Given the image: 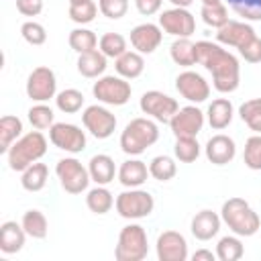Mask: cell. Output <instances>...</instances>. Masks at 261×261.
<instances>
[{
  "mask_svg": "<svg viewBox=\"0 0 261 261\" xmlns=\"http://www.w3.org/2000/svg\"><path fill=\"white\" fill-rule=\"evenodd\" d=\"M161 4H163V0H135V6L143 16H151V14L159 12Z\"/></svg>",
  "mask_w": 261,
  "mask_h": 261,
  "instance_id": "obj_48",
  "label": "cell"
},
{
  "mask_svg": "<svg viewBox=\"0 0 261 261\" xmlns=\"http://www.w3.org/2000/svg\"><path fill=\"white\" fill-rule=\"evenodd\" d=\"M88 171L92 181H96V186H108L114 179V175H118L114 159L104 153H98L88 161Z\"/></svg>",
  "mask_w": 261,
  "mask_h": 261,
  "instance_id": "obj_22",
  "label": "cell"
},
{
  "mask_svg": "<svg viewBox=\"0 0 261 261\" xmlns=\"http://www.w3.org/2000/svg\"><path fill=\"white\" fill-rule=\"evenodd\" d=\"M67 41H69V47H71L77 55L88 53V51H92V49L98 47V37H96V33L90 31V29H84V27L73 29V31L69 33V39H67Z\"/></svg>",
  "mask_w": 261,
  "mask_h": 261,
  "instance_id": "obj_34",
  "label": "cell"
},
{
  "mask_svg": "<svg viewBox=\"0 0 261 261\" xmlns=\"http://www.w3.org/2000/svg\"><path fill=\"white\" fill-rule=\"evenodd\" d=\"M255 37V31L251 24L241 22V20H228L224 27L216 29V41L226 47H243L247 41Z\"/></svg>",
  "mask_w": 261,
  "mask_h": 261,
  "instance_id": "obj_19",
  "label": "cell"
},
{
  "mask_svg": "<svg viewBox=\"0 0 261 261\" xmlns=\"http://www.w3.org/2000/svg\"><path fill=\"white\" fill-rule=\"evenodd\" d=\"M175 90L192 104H202L210 96V84L192 69H186L175 77Z\"/></svg>",
  "mask_w": 261,
  "mask_h": 261,
  "instance_id": "obj_14",
  "label": "cell"
},
{
  "mask_svg": "<svg viewBox=\"0 0 261 261\" xmlns=\"http://www.w3.org/2000/svg\"><path fill=\"white\" fill-rule=\"evenodd\" d=\"M27 96L33 102H47L57 96V77L55 71L47 65L35 67L27 77Z\"/></svg>",
  "mask_w": 261,
  "mask_h": 261,
  "instance_id": "obj_9",
  "label": "cell"
},
{
  "mask_svg": "<svg viewBox=\"0 0 261 261\" xmlns=\"http://www.w3.org/2000/svg\"><path fill=\"white\" fill-rule=\"evenodd\" d=\"M106 55L100 51V49H92L88 53H82L77 57V71L84 75V77H100L104 71H106Z\"/></svg>",
  "mask_w": 261,
  "mask_h": 261,
  "instance_id": "obj_25",
  "label": "cell"
},
{
  "mask_svg": "<svg viewBox=\"0 0 261 261\" xmlns=\"http://www.w3.org/2000/svg\"><path fill=\"white\" fill-rule=\"evenodd\" d=\"M161 41H163V31H161L159 24L143 22V24H137L130 31V45L141 55L155 53V49L161 45Z\"/></svg>",
  "mask_w": 261,
  "mask_h": 261,
  "instance_id": "obj_17",
  "label": "cell"
},
{
  "mask_svg": "<svg viewBox=\"0 0 261 261\" xmlns=\"http://www.w3.org/2000/svg\"><path fill=\"white\" fill-rule=\"evenodd\" d=\"M239 55L247 63H259L261 61V39L255 35L251 41H247L243 47H239Z\"/></svg>",
  "mask_w": 261,
  "mask_h": 261,
  "instance_id": "obj_46",
  "label": "cell"
},
{
  "mask_svg": "<svg viewBox=\"0 0 261 261\" xmlns=\"http://www.w3.org/2000/svg\"><path fill=\"white\" fill-rule=\"evenodd\" d=\"M45 153H47V139L43 137L41 130H31V133L22 135L20 139H16L12 143V147L8 149V153H6L8 167L12 171L22 173L29 165L39 161Z\"/></svg>",
  "mask_w": 261,
  "mask_h": 261,
  "instance_id": "obj_3",
  "label": "cell"
},
{
  "mask_svg": "<svg viewBox=\"0 0 261 261\" xmlns=\"http://www.w3.org/2000/svg\"><path fill=\"white\" fill-rule=\"evenodd\" d=\"M20 224L31 239H45L49 232V222L41 210H27L22 214Z\"/></svg>",
  "mask_w": 261,
  "mask_h": 261,
  "instance_id": "obj_31",
  "label": "cell"
},
{
  "mask_svg": "<svg viewBox=\"0 0 261 261\" xmlns=\"http://www.w3.org/2000/svg\"><path fill=\"white\" fill-rule=\"evenodd\" d=\"M226 4L245 20H261V0H226Z\"/></svg>",
  "mask_w": 261,
  "mask_h": 261,
  "instance_id": "obj_43",
  "label": "cell"
},
{
  "mask_svg": "<svg viewBox=\"0 0 261 261\" xmlns=\"http://www.w3.org/2000/svg\"><path fill=\"white\" fill-rule=\"evenodd\" d=\"M16 10L24 16H39L43 10V0H16Z\"/></svg>",
  "mask_w": 261,
  "mask_h": 261,
  "instance_id": "obj_47",
  "label": "cell"
},
{
  "mask_svg": "<svg viewBox=\"0 0 261 261\" xmlns=\"http://www.w3.org/2000/svg\"><path fill=\"white\" fill-rule=\"evenodd\" d=\"M29 122L33 124V128L45 130L55 124V114H53L51 106H47L45 102H37L35 106L29 108Z\"/></svg>",
  "mask_w": 261,
  "mask_h": 261,
  "instance_id": "obj_38",
  "label": "cell"
},
{
  "mask_svg": "<svg viewBox=\"0 0 261 261\" xmlns=\"http://www.w3.org/2000/svg\"><path fill=\"white\" fill-rule=\"evenodd\" d=\"M149 253L147 232L141 224H126L118 232V241L114 247L116 261H143Z\"/></svg>",
  "mask_w": 261,
  "mask_h": 261,
  "instance_id": "obj_5",
  "label": "cell"
},
{
  "mask_svg": "<svg viewBox=\"0 0 261 261\" xmlns=\"http://www.w3.org/2000/svg\"><path fill=\"white\" fill-rule=\"evenodd\" d=\"M69 18L75 22V24H80V27H84V24H90L94 18H96V14H98V6H96V2L94 0H84V2H73V4H69Z\"/></svg>",
  "mask_w": 261,
  "mask_h": 261,
  "instance_id": "obj_40",
  "label": "cell"
},
{
  "mask_svg": "<svg viewBox=\"0 0 261 261\" xmlns=\"http://www.w3.org/2000/svg\"><path fill=\"white\" fill-rule=\"evenodd\" d=\"M222 222L232 230V234L239 237H253L261 228L259 214L251 208V204L243 198H228L220 208Z\"/></svg>",
  "mask_w": 261,
  "mask_h": 261,
  "instance_id": "obj_2",
  "label": "cell"
},
{
  "mask_svg": "<svg viewBox=\"0 0 261 261\" xmlns=\"http://www.w3.org/2000/svg\"><path fill=\"white\" fill-rule=\"evenodd\" d=\"M220 222H222V218H220L216 212H212V210H200V212L192 218L190 228H192V234H194L198 241H210L212 237L218 234Z\"/></svg>",
  "mask_w": 261,
  "mask_h": 261,
  "instance_id": "obj_21",
  "label": "cell"
},
{
  "mask_svg": "<svg viewBox=\"0 0 261 261\" xmlns=\"http://www.w3.org/2000/svg\"><path fill=\"white\" fill-rule=\"evenodd\" d=\"M98 8L100 12L110 18V20H118L126 14L128 10V0H98Z\"/></svg>",
  "mask_w": 261,
  "mask_h": 261,
  "instance_id": "obj_45",
  "label": "cell"
},
{
  "mask_svg": "<svg viewBox=\"0 0 261 261\" xmlns=\"http://www.w3.org/2000/svg\"><path fill=\"white\" fill-rule=\"evenodd\" d=\"M243 161L249 169L261 171V133H255L253 137L247 139L245 151H243Z\"/></svg>",
  "mask_w": 261,
  "mask_h": 261,
  "instance_id": "obj_42",
  "label": "cell"
},
{
  "mask_svg": "<svg viewBox=\"0 0 261 261\" xmlns=\"http://www.w3.org/2000/svg\"><path fill=\"white\" fill-rule=\"evenodd\" d=\"M241 120L255 133H261V98H251L239 106Z\"/></svg>",
  "mask_w": 261,
  "mask_h": 261,
  "instance_id": "obj_37",
  "label": "cell"
},
{
  "mask_svg": "<svg viewBox=\"0 0 261 261\" xmlns=\"http://www.w3.org/2000/svg\"><path fill=\"white\" fill-rule=\"evenodd\" d=\"M27 232L22 228V224H18L16 220H6L0 226V251L4 255H14L24 247L27 241Z\"/></svg>",
  "mask_w": 261,
  "mask_h": 261,
  "instance_id": "obj_20",
  "label": "cell"
},
{
  "mask_svg": "<svg viewBox=\"0 0 261 261\" xmlns=\"http://www.w3.org/2000/svg\"><path fill=\"white\" fill-rule=\"evenodd\" d=\"M55 173H57V179H59L61 188L67 194H82V192L88 190V186L92 181L88 167H84L82 161H77L75 157L59 159L57 165H55Z\"/></svg>",
  "mask_w": 261,
  "mask_h": 261,
  "instance_id": "obj_8",
  "label": "cell"
},
{
  "mask_svg": "<svg viewBox=\"0 0 261 261\" xmlns=\"http://www.w3.org/2000/svg\"><path fill=\"white\" fill-rule=\"evenodd\" d=\"M200 16L202 20L212 27V29H220L228 22V10L222 2H214V4H202V10H200Z\"/></svg>",
  "mask_w": 261,
  "mask_h": 261,
  "instance_id": "obj_39",
  "label": "cell"
},
{
  "mask_svg": "<svg viewBox=\"0 0 261 261\" xmlns=\"http://www.w3.org/2000/svg\"><path fill=\"white\" fill-rule=\"evenodd\" d=\"M114 67H116V73L124 80H135L143 73L145 69V59L139 51H124L120 57L114 59Z\"/></svg>",
  "mask_w": 261,
  "mask_h": 261,
  "instance_id": "obj_26",
  "label": "cell"
},
{
  "mask_svg": "<svg viewBox=\"0 0 261 261\" xmlns=\"http://www.w3.org/2000/svg\"><path fill=\"white\" fill-rule=\"evenodd\" d=\"M159 27L171 37H192L196 33V18L188 8L173 6L159 14Z\"/></svg>",
  "mask_w": 261,
  "mask_h": 261,
  "instance_id": "obj_12",
  "label": "cell"
},
{
  "mask_svg": "<svg viewBox=\"0 0 261 261\" xmlns=\"http://www.w3.org/2000/svg\"><path fill=\"white\" fill-rule=\"evenodd\" d=\"M243 253H245V247L239 234H226L216 245V257L220 261H239Z\"/></svg>",
  "mask_w": 261,
  "mask_h": 261,
  "instance_id": "obj_33",
  "label": "cell"
},
{
  "mask_svg": "<svg viewBox=\"0 0 261 261\" xmlns=\"http://www.w3.org/2000/svg\"><path fill=\"white\" fill-rule=\"evenodd\" d=\"M73 2H84V0H69V4H73Z\"/></svg>",
  "mask_w": 261,
  "mask_h": 261,
  "instance_id": "obj_52",
  "label": "cell"
},
{
  "mask_svg": "<svg viewBox=\"0 0 261 261\" xmlns=\"http://www.w3.org/2000/svg\"><path fill=\"white\" fill-rule=\"evenodd\" d=\"M149 177V167L141 159H128L118 167V181L124 188H141Z\"/></svg>",
  "mask_w": 261,
  "mask_h": 261,
  "instance_id": "obj_23",
  "label": "cell"
},
{
  "mask_svg": "<svg viewBox=\"0 0 261 261\" xmlns=\"http://www.w3.org/2000/svg\"><path fill=\"white\" fill-rule=\"evenodd\" d=\"M204 153H206V159L214 165H226L234 159L237 155V145L234 141L228 137V135H214L208 139L206 147H204Z\"/></svg>",
  "mask_w": 261,
  "mask_h": 261,
  "instance_id": "obj_18",
  "label": "cell"
},
{
  "mask_svg": "<svg viewBox=\"0 0 261 261\" xmlns=\"http://www.w3.org/2000/svg\"><path fill=\"white\" fill-rule=\"evenodd\" d=\"M232 116H234V108H232V102L228 98H216V100H212L210 106H208V110H206L208 124L214 130L226 128L232 122Z\"/></svg>",
  "mask_w": 261,
  "mask_h": 261,
  "instance_id": "obj_24",
  "label": "cell"
},
{
  "mask_svg": "<svg viewBox=\"0 0 261 261\" xmlns=\"http://www.w3.org/2000/svg\"><path fill=\"white\" fill-rule=\"evenodd\" d=\"M169 126L175 137H198V133L204 126V112L194 104L184 106L173 114Z\"/></svg>",
  "mask_w": 261,
  "mask_h": 261,
  "instance_id": "obj_15",
  "label": "cell"
},
{
  "mask_svg": "<svg viewBox=\"0 0 261 261\" xmlns=\"http://www.w3.org/2000/svg\"><path fill=\"white\" fill-rule=\"evenodd\" d=\"M114 206H116L118 216H122L126 220H139V218H147L153 212L155 200L147 190L128 188L126 192L116 196Z\"/></svg>",
  "mask_w": 261,
  "mask_h": 261,
  "instance_id": "obj_6",
  "label": "cell"
},
{
  "mask_svg": "<svg viewBox=\"0 0 261 261\" xmlns=\"http://www.w3.org/2000/svg\"><path fill=\"white\" fill-rule=\"evenodd\" d=\"M92 94L98 102L106 106H124L130 100L133 88L120 75H100L92 86Z\"/></svg>",
  "mask_w": 261,
  "mask_h": 261,
  "instance_id": "obj_7",
  "label": "cell"
},
{
  "mask_svg": "<svg viewBox=\"0 0 261 261\" xmlns=\"http://www.w3.org/2000/svg\"><path fill=\"white\" fill-rule=\"evenodd\" d=\"M82 122H84L86 130L96 139H108L116 128V116L100 104L88 106L82 112Z\"/></svg>",
  "mask_w": 261,
  "mask_h": 261,
  "instance_id": "obj_13",
  "label": "cell"
},
{
  "mask_svg": "<svg viewBox=\"0 0 261 261\" xmlns=\"http://www.w3.org/2000/svg\"><path fill=\"white\" fill-rule=\"evenodd\" d=\"M20 35H22V39H24L29 45H33V47H39V45H43V43L47 41V31H45V27H43L41 22H37V20H27V22L20 27Z\"/></svg>",
  "mask_w": 261,
  "mask_h": 261,
  "instance_id": "obj_44",
  "label": "cell"
},
{
  "mask_svg": "<svg viewBox=\"0 0 261 261\" xmlns=\"http://www.w3.org/2000/svg\"><path fill=\"white\" fill-rule=\"evenodd\" d=\"M49 179V167L45 163H39L35 161L33 165H29L22 175H20V186L27 190V192H41L45 188Z\"/></svg>",
  "mask_w": 261,
  "mask_h": 261,
  "instance_id": "obj_29",
  "label": "cell"
},
{
  "mask_svg": "<svg viewBox=\"0 0 261 261\" xmlns=\"http://www.w3.org/2000/svg\"><path fill=\"white\" fill-rule=\"evenodd\" d=\"M177 173V165L169 155H157L149 163V175L157 181H169Z\"/></svg>",
  "mask_w": 261,
  "mask_h": 261,
  "instance_id": "obj_32",
  "label": "cell"
},
{
  "mask_svg": "<svg viewBox=\"0 0 261 261\" xmlns=\"http://www.w3.org/2000/svg\"><path fill=\"white\" fill-rule=\"evenodd\" d=\"M169 2H171L173 6H179V8H188V6H190L194 0H169Z\"/></svg>",
  "mask_w": 261,
  "mask_h": 261,
  "instance_id": "obj_50",
  "label": "cell"
},
{
  "mask_svg": "<svg viewBox=\"0 0 261 261\" xmlns=\"http://www.w3.org/2000/svg\"><path fill=\"white\" fill-rule=\"evenodd\" d=\"M49 141L65 153H82L86 149V133L71 122H55L49 128Z\"/></svg>",
  "mask_w": 261,
  "mask_h": 261,
  "instance_id": "obj_11",
  "label": "cell"
},
{
  "mask_svg": "<svg viewBox=\"0 0 261 261\" xmlns=\"http://www.w3.org/2000/svg\"><path fill=\"white\" fill-rule=\"evenodd\" d=\"M159 139V126L155 120L147 118H133L122 135H120V149L126 155H141L145 153L151 145H155Z\"/></svg>",
  "mask_w": 261,
  "mask_h": 261,
  "instance_id": "obj_4",
  "label": "cell"
},
{
  "mask_svg": "<svg viewBox=\"0 0 261 261\" xmlns=\"http://www.w3.org/2000/svg\"><path fill=\"white\" fill-rule=\"evenodd\" d=\"M159 261H186L188 259V241L177 230H163L155 243Z\"/></svg>",
  "mask_w": 261,
  "mask_h": 261,
  "instance_id": "obj_16",
  "label": "cell"
},
{
  "mask_svg": "<svg viewBox=\"0 0 261 261\" xmlns=\"http://www.w3.org/2000/svg\"><path fill=\"white\" fill-rule=\"evenodd\" d=\"M84 100H86V98H84V94H82L80 90L67 88V90H61V92L55 96V106H57L61 112H65V114H75V112L82 110Z\"/></svg>",
  "mask_w": 261,
  "mask_h": 261,
  "instance_id": "obj_35",
  "label": "cell"
},
{
  "mask_svg": "<svg viewBox=\"0 0 261 261\" xmlns=\"http://www.w3.org/2000/svg\"><path fill=\"white\" fill-rule=\"evenodd\" d=\"M169 55L173 59L175 65H181V67H192L196 65V43L190 41V37H177L171 47H169Z\"/></svg>",
  "mask_w": 261,
  "mask_h": 261,
  "instance_id": "obj_27",
  "label": "cell"
},
{
  "mask_svg": "<svg viewBox=\"0 0 261 261\" xmlns=\"http://www.w3.org/2000/svg\"><path fill=\"white\" fill-rule=\"evenodd\" d=\"M202 4H214V2H222V0H200Z\"/></svg>",
  "mask_w": 261,
  "mask_h": 261,
  "instance_id": "obj_51",
  "label": "cell"
},
{
  "mask_svg": "<svg viewBox=\"0 0 261 261\" xmlns=\"http://www.w3.org/2000/svg\"><path fill=\"white\" fill-rule=\"evenodd\" d=\"M22 137V120L18 116L6 114L0 118V153H8L12 143Z\"/></svg>",
  "mask_w": 261,
  "mask_h": 261,
  "instance_id": "obj_28",
  "label": "cell"
},
{
  "mask_svg": "<svg viewBox=\"0 0 261 261\" xmlns=\"http://www.w3.org/2000/svg\"><path fill=\"white\" fill-rule=\"evenodd\" d=\"M196 61L212 73V86L220 94H230L241 84V65L239 59L220 47V43L198 41L196 43Z\"/></svg>",
  "mask_w": 261,
  "mask_h": 261,
  "instance_id": "obj_1",
  "label": "cell"
},
{
  "mask_svg": "<svg viewBox=\"0 0 261 261\" xmlns=\"http://www.w3.org/2000/svg\"><path fill=\"white\" fill-rule=\"evenodd\" d=\"M173 155L181 163H194L200 157V145L196 137H175Z\"/></svg>",
  "mask_w": 261,
  "mask_h": 261,
  "instance_id": "obj_36",
  "label": "cell"
},
{
  "mask_svg": "<svg viewBox=\"0 0 261 261\" xmlns=\"http://www.w3.org/2000/svg\"><path fill=\"white\" fill-rule=\"evenodd\" d=\"M192 259H194V261H214V259H218V257H216V253H212V251H208V249H198V251L192 255Z\"/></svg>",
  "mask_w": 261,
  "mask_h": 261,
  "instance_id": "obj_49",
  "label": "cell"
},
{
  "mask_svg": "<svg viewBox=\"0 0 261 261\" xmlns=\"http://www.w3.org/2000/svg\"><path fill=\"white\" fill-rule=\"evenodd\" d=\"M114 196H112V192L106 188V186H96V188H92L88 194H86V206L94 212V214H106V212H110L112 210V206H114Z\"/></svg>",
  "mask_w": 261,
  "mask_h": 261,
  "instance_id": "obj_30",
  "label": "cell"
},
{
  "mask_svg": "<svg viewBox=\"0 0 261 261\" xmlns=\"http://www.w3.org/2000/svg\"><path fill=\"white\" fill-rule=\"evenodd\" d=\"M139 106L147 116H151L157 122H169L173 118V114L179 110L177 100L167 96V94H163V92H159V90L145 92L141 96V100H139Z\"/></svg>",
  "mask_w": 261,
  "mask_h": 261,
  "instance_id": "obj_10",
  "label": "cell"
},
{
  "mask_svg": "<svg viewBox=\"0 0 261 261\" xmlns=\"http://www.w3.org/2000/svg\"><path fill=\"white\" fill-rule=\"evenodd\" d=\"M98 47H100V51H102L106 57L116 59V57H120V55L126 51V39H124L120 33H106V35L100 37Z\"/></svg>",
  "mask_w": 261,
  "mask_h": 261,
  "instance_id": "obj_41",
  "label": "cell"
}]
</instances>
